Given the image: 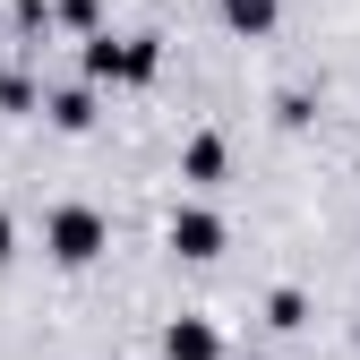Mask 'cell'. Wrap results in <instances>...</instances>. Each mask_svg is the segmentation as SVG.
<instances>
[{"label":"cell","mask_w":360,"mask_h":360,"mask_svg":"<svg viewBox=\"0 0 360 360\" xmlns=\"http://www.w3.org/2000/svg\"><path fill=\"white\" fill-rule=\"evenodd\" d=\"M172 360H214V335L206 326H172Z\"/></svg>","instance_id":"3957f363"},{"label":"cell","mask_w":360,"mask_h":360,"mask_svg":"<svg viewBox=\"0 0 360 360\" xmlns=\"http://www.w3.org/2000/svg\"><path fill=\"white\" fill-rule=\"evenodd\" d=\"M0 257H9V214H0Z\"/></svg>","instance_id":"8992f818"},{"label":"cell","mask_w":360,"mask_h":360,"mask_svg":"<svg viewBox=\"0 0 360 360\" xmlns=\"http://www.w3.org/2000/svg\"><path fill=\"white\" fill-rule=\"evenodd\" d=\"M172 249H180V257H214V249H223V223H214V214H180V223H172Z\"/></svg>","instance_id":"7a4b0ae2"},{"label":"cell","mask_w":360,"mask_h":360,"mask_svg":"<svg viewBox=\"0 0 360 360\" xmlns=\"http://www.w3.org/2000/svg\"><path fill=\"white\" fill-rule=\"evenodd\" d=\"M214 172H223V146L198 138V146H189V180H214Z\"/></svg>","instance_id":"277c9868"},{"label":"cell","mask_w":360,"mask_h":360,"mask_svg":"<svg viewBox=\"0 0 360 360\" xmlns=\"http://www.w3.org/2000/svg\"><path fill=\"white\" fill-rule=\"evenodd\" d=\"M223 9H232V26H266V18H275V0H223Z\"/></svg>","instance_id":"5b68a950"},{"label":"cell","mask_w":360,"mask_h":360,"mask_svg":"<svg viewBox=\"0 0 360 360\" xmlns=\"http://www.w3.org/2000/svg\"><path fill=\"white\" fill-rule=\"evenodd\" d=\"M103 249V214H86V206H69V214H52V257H69V266H86Z\"/></svg>","instance_id":"6da1fadb"}]
</instances>
